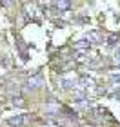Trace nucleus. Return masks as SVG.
Returning a JSON list of instances; mask_svg holds the SVG:
<instances>
[{
  "instance_id": "nucleus-1",
  "label": "nucleus",
  "mask_w": 120,
  "mask_h": 127,
  "mask_svg": "<svg viewBox=\"0 0 120 127\" xmlns=\"http://www.w3.org/2000/svg\"><path fill=\"white\" fill-rule=\"evenodd\" d=\"M22 120H24L22 116H16V118H9V124H11V125H20V124H22Z\"/></svg>"
},
{
  "instance_id": "nucleus-2",
  "label": "nucleus",
  "mask_w": 120,
  "mask_h": 127,
  "mask_svg": "<svg viewBox=\"0 0 120 127\" xmlns=\"http://www.w3.org/2000/svg\"><path fill=\"white\" fill-rule=\"evenodd\" d=\"M56 5H58L60 9H66V7H69V2H58Z\"/></svg>"
}]
</instances>
